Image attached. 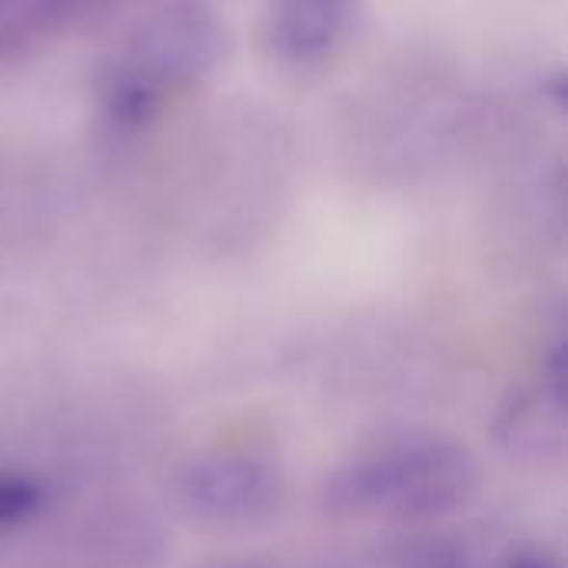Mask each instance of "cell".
<instances>
[{
    "label": "cell",
    "mask_w": 568,
    "mask_h": 568,
    "mask_svg": "<svg viewBox=\"0 0 568 568\" xmlns=\"http://www.w3.org/2000/svg\"><path fill=\"white\" fill-rule=\"evenodd\" d=\"M483 483L479 459L453 436L409 429L343 459L320 489L333 523L433 526L463 513Z\"/></svg>",
    "instance_id": "cell-1"
},
{
    "label": "cell",
    "mask_w": 568,
    "mask_h": 568,
    "mask_svg": "<svg viewBox=\"0 0 568 568\" xmlns=\"http://www.w3.org/2000/svg\"><path fill=\"white\" fill-rule=\"evenodd\" d=\"M233 50L223 13L200 0L160 3L136 13L106 47L93 73L110 126H146L166 100L213 77Z\"/></svg>",
    "instance_id": "cell-2"
},
{
    "label": "cell",
    "mask_w": 568,
    "mask_h": 568,
    "mask_svg": "<svg viewBox=\"0 0 568 568\" xmlns=\"http://www.w3.org/2000/svg\"><path fill=\"white\" fill-rule=\"evenodd\" d=\"M286 496L283 473L256 456L220 449L196 456L176 479L180 509L206 529H256L270 523Z\"/></svg>",
    "instance_id": "cell-3"
},
{
    "label": "cell",
    "mask_w": 568,
    "mask_h": 568,
    "mask_svg": "<svg viewBox=\"0 0 568 568\" xmlns=\"http://www.w3.org/2000/svg\"><path fill=\"white\" fill-rule=\"evenodd\" d=\"M363 27L366 7L356 0H276L260 10L256 37L280 67L310 70L339 57Z\"/></svg>",
    "instance_id": "cell-4"
},
{
    "label": "cell",
    "mask_w": 568,
    "mask_h": 568,
    "mask_svg": "<svg viewBox=\"0 0 568 568\" xmlns=\"http://www.w3.org/2000/svg\"><path fill=\"white\" fill-rule=\"evenodd\" d=\"M496 443L526 463H559L566 456V396L546 383L513 389L493 419Z\"/></svg>",
    "instance_id": "cell-5"
},
{
    "label": "cell",
    "mask_w": 568,
    "mask_h": 568,
    "mask_svg": "<svg viewBox=\"0 0 568 568\" xmlns=\"http://www.w3.org/2000/svg\"><path fill=\"white\" fill-rule=\"evenodd\" d=\"M87 13L93 10L80 3H50V0L0 3V63H17L33 57L50 40L77 27V20Z\"/></svg>",
    "instance_id": "cell-6"
},
{
    "label": "cell",
    "mask_w": 568,
    "mask_h": 568,
    "mask_svg": "<svg viewBox=\"0 0 568 568\" xmlns=\"http://www.w3.org/2000/svg\"><path fill=\"white\" fill-rule=\"evenodd\" d=\"M483 562L476 559V552L466 546V539L449 536V532H419L403 539L393 556L389 568H479Z\"/></svg>",
    "instance_id": "cell-7"
},
{
    "label": "cell",
    "mask_w": 568,
    "mask_h": 568,
    "mask_svg": "<svg viewBox=\"0 0 568 568\" xmlns=\"http://www.w3.org/2000/svg\"><path fill=\"white\" fill-rule=\"evenodd\" d=\"M47 506V483L23 469H0V536L27 526Z\"/></svg>",
    "instance_id": "cell-8"
},
{
    "label": "cell",
    "mask_w": 568,
    "mask_h": 568,
    "mask_svg": "<svg viewBox=\"0 0 568 568\" xmlns=\"http://www.w3.org/2000/svg\"><path fill=\"white\" fill-rule=\"evenodd\" d=\"M493 568H559V559L552 552H546L542 546H523V549H513L499 566Z\"/></svg>",
    "instance_id": "cell-9"
},
{
    "label": "cell",
    "mask_w": 568,
    "mask_h": 568,
    "mask_svg": "<svg viewBox=\"0 0 568 568\" xmlns=\"http://www.w3.org/2000/svg\"><path fill=\"white\" fill-rule=\"evenodd\" d=\"M223 568H270V566H223Z\"/></svg>",
    "instance_id": "cell-10"
},
{
    "label": "cell",
    "mask_w": 568,
    "mask_h": 568,
    "mask_svg": "<svg viewBox=\"0 0 568 568\" xmlns=\"http://www.w3.org/2000/svg\"><path fill=\"white\" fill-rule=\"evenodd\" d=\"M323 568H349V566H323Z\"/></svg>",
    "instance_id": "cell-11"
},
{
    "label": "cell",
    "mask_w": 568,
    "mask_h": 568,
    "mask_svg": "<svg viewBox=\"0 0 568 568\" xmlns=\"http://www.w3.org/2000/svg\"><path fill=\"white\" fill-rule=\"evenodd\" d=\"M479 568H486V566H479Z\"/></svg>",
    "instance_id": "cell-12"
}]
</instances>
